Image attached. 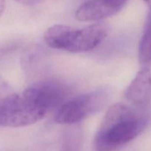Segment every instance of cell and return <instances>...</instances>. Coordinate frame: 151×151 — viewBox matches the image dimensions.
Listing matches in <instances>:
<instances>
[{"mask_svg": "<svg viewBox=\"0 0 151 151\" xmlns=\"http://www.w3.org/2000/svg\"><path fill=\"white\" fill-rule=\"evenodd\" d=\"M16 1H17L20 4H24V5L33 6L36 5V4H39L44 0H16Z\"/></svg>", "mask_w": 151, "mask_h": 151, "instance_id": "obj_12", "label": "cell"}, {"mask_svg": "<svg viewBox=\"0 0 151 151\" xmlns=\"http://www.w3.org/2000/svg\"><path fill=\"white\" fill-rule=\"evenodd\" d=\"M81 137L78 131L70 130L64 135L60 151H81Z\"/></svg>", "mask_w": 151, "mask_h": 151, "instance_id": "obj_10", "label": "cell"}, {"mask_svg": "<svg viewBox=\"0 0 151 151\" xmlns=\"http://www.w3.org/2000/svg\"><path fill=\"white\" fill-rule=\"evenodd\" d=\"M22 95L45 114L51 109L60 108L68 100L69 89L55 80H43L31 83Z\"/></svg>", "mask_w": 151, "mask_h": 151, "instance_id": "obj_4", "label": "cell"}, {"mask_svg": "<svg viewBox=\"0 0 151 151\" xmlns=\"http://www.w3.org/2000/svg\"><path fill=\"white\" fill-rule=\"evenodd\" d=\"M108 94L107 90L97 89L69 99L58 109L55 121L65 125L78 123L103 109Z\"/></svg>", "mask_w": 151, "mask_h": 151, "instance_id": "obj_2", "label": "cell"}, {"mask_svg": "<svg viewBox=\"0 0 151 151\" xmlns=\"http://www.w3.org/2000/svg\"><path fill=\"white\" fill-rule=\"evenodd\" d=\"M115 15L101 0H88L78 7L76 18L81 22L97 21Z\"/></svg>", "mask_w": 151, "mask_h": 151, "instance_id": "obj_7", "label": "cell"}, {"mask_svg": "<svg viewBox=\"0 0 151 151\" xmlns=\"http://www.w3.org/2000/svg\"><path fill=\"white\" fill-rule=\"evenodd\" d=\"M71 28L64 24H55L49 27L44 35L46 44L51 48L65 50Z\"/></svg>", "mask_w": 151, "mask_h": 151, "instance_id": "obj_8", "label": "cell"}, {"mask_svg": "<svg viewBox=\"0 0 151 151\" xmlns=\"http://www.w3.org/2000/svg\"><path fill=\"white\" fill-rule=\"evenodd\" d=\"M107 25L96 23L82 29L72 27L68 36L65 51L70 52H84L93 50L99 45L108 34Z\"/></svg>", "mask_w": 151, "mask_h": 151, "instance_id": "obj_5", "label": "cell"}, {"mask_svg": "<svg viewBox=\"0 0 151 151\" xmlns=\"http://www.w3.org/2000/svg\"><path fill=\"white\" fill-rule=\"evenodd\" d=\"M46 114L22 94L12 93L0 107V126L20 128L41 120Z\"/></svg>", "mask_w": 151, "mask_h": 151, "instance_id": "obj_3", "label": "cell"}, {"mask_svg": "<svg viewBox=\"0 0 151 151\" xmlns=\"http://www.w3.org/2000/svg\"><path fill=\"white\" fill-rule=\"evenodd\" d=\"M114 13H117L122 9L127 0H101Z\"/></svg>", "mask_w": 151, "mask_h": 151, "instance_id": "obj_11", "label": "cell"}, {"mask_svg": "<svg viewBox=\"0 0 151 151\" xmlns=\"http://www.w3.org/2000/svg\"><path fill=\"white\" fill-rule=\"evenodd\" d=\"M139 60L142 66L151 64V11L149 10L145 20L143 34L139 47Z\"/></svg>", "mask_w": 151, "mask_h": 151, "instance_id": "obj_9", "label": "cell"}, {"mask_svg": "<svg viewBox=\"0 0 151 151\" xmlns=\"http://www.w3.org/2000/svg\"><path fill=\"white\" fill-rule=\"evenodd\" d=\"M146 119L123 103L108 109L93 140L94 151H115L142 133Z\"/></svg>", "mask_w": 151, "mask_h": 151, "instance_id": "obj_1", "label": "cell"}, {"mask_svg": "<svg viewBox=\"0 0 151 151\" xmlns=\"http://www.w3.org/2000/svg\"><path fill=\"white\" fill-rule=\"evenodd\" d=\"M124 97L136 107L147 106L151 100V71L142 66L124 90Z\"/></svg>", "mask_w": 151, "mask_h": 151, "instance_id": "obj_6", "label": "cell"}, {"mask_svg": "<svg viewBox=\"0 0 151 151\" xmlns=\"http://www.w3.org/2000/svg\"><path fill=\"white\" fill-rule=\"evenodd\" d=\"M144 2L146 3L147 5L149 7V10L151 11V0H144Z\"/></svg>", "mask_w": 151, "mask_h": 151, "instance_id": "obj_14", "label": "cell"}, {"mask_svg": "<svg viewBox=\"0 0 151 151\" xmlns=\"http://www.w3.org/2000/svg\"><path fill=\"white\" fill-rule=\"evenodd\" d=\"M5 10V0H0V17Z\"/></svg>", "mask_w": 151, "mask_h": 151, "instance_id": "obj_13", "label": "cell"}]
</instances>
